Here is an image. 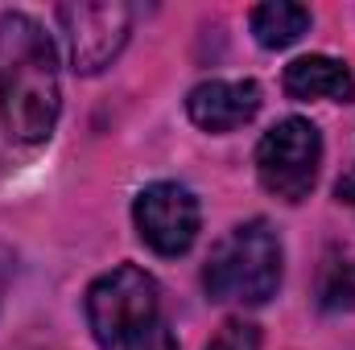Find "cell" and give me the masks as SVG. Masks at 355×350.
Wrapping results in <instances>:
<instances>
[{"instance_id":"1","label":"cell","mask_w":355,"mask_h":350,"mask_svg":"<svg viewBox=\"0 0 355 350\" xmlns=\"http://www.w3.org/2000/svg\"><path fill=\"white\" fill-rule=\"evenodd\" d=\"M62 111L58 54L25 12H0V124L17 145L50 140Z\"/></svg>"},{"instance_id":"4","label":"cell","mask_w":355,"mask_h":350,"mask_svg":"<svg viewBox=\"0 0 355 350\" xmlns=\"http://www.w3.org/2000/svg\"><path fill=\"white\" fill-rule=\"evenodd\" d=\"M318 169H322V136L302 116H289V120L272 124L257 145V177L281 202L310 198Z\"/></svg>"},{"instance_id":"5","label":"cell","mask_w":355,"mask_h":350,"mask_svg":"<svg viewBox=\"0 0 355 350\" xmlns=\"http://www.w3.org/2000/svg\"><path fill=\"white\" fill-rule=\"evenodd\" d=\"M67 50L79 75H99L112 66V58L124 50L132 33V8L120 0H99V4H62L58 8Z\"/></svg>"},{"instance_id":"2","label":"cell","mask_w":355,"mask_h":350,"mask_svg":"<svg viewBox=\"0 0 355 350\" xmlns=\"http://www.w3.org/2000/svg\"><path fill=\"white\" fill-rule=\"evenodd\" d=\"M87 326L99 350H178L157 280L120 264L87 288Z\"/></svg>"},{"instance_id":"9","label":"cell","mask_w":355,"mask_h":350,"mask_svg":"<svg viewBox=\"0 0 355 350\" xmlns=\"http://www.w3.org/2000/svg\"><path fill=\"white\" fill-rule=\"evenodd\" d=\"M248 25H252V37L265 50H285L310 29V8L293 4V0H268L261 8H252Z\"/></svg>"},{"instance_id":"6","label":"cell","mask_w":355,"mask_h":350,"mask_svg":"<svg viewBox=\"0 0 355 350\" xmlns=\"http://www.w3.org/2000/svg\"><path fill=\"white\" fill-rule=\"evenodd\" d=\"M132 223L157 256H182L198 239V198L178 181H153L137 194Z\"/></svg>"},{"instance_id":"8","label":"cell","mask_w":355,"mask_h":350,"mask_svg":"<svg viewBox=\"0 0 355 350\" xmlns=\"http://www.w3.org/2000/svg\"><path fill=\"white\" fill-rule=\"evenodd\" d=\"M285 91L293 99H327V103H352L355 79L352 71L331 54H306L285 66Z\"/></svg>"},{"instance_id":"3","label":"cell","mask_w":355,"mask_h":350,"mask_svg":"<svg viewBox=\"0 0 355 350\" xmlns=\"http://www.w3.org/2000/svg\"><path fill=\"white\" fill-rule=\"evenodd\" d=\"M202 288L211 301L265 305L281 288V239L265 219L232 227L202 264Z\"/></svg>"},{"instance_id":"12","label":"cell","mask_w":355,"mask_h":350,"mask_svg":"<svg viewBox=\"0 0 355 350\" xmlns=\"http://www.w3.org/2000/svg\"><path fill=\"white\" fill-rule=\"evenodd\" d=\"M12 264H17V256L0 243V301H4V293H8V280H12Z\"/></svg>"},{"instance_id":"10","label":"cell","mask_w":355,"mask_h":350,"mask_svg":"<svg viewBox=\"0 0 355 350\" xmlns=\"http://www.w3.org/2000/svg\"><path fill=\"white\" fill-rule=\"evenodd\" d=\"M207 350H261V330L244 317H227L207 342Z\"/></svg>"},{"instance_id":"7","label":"cell","mask_w":355,"mask_h":350,"mask_svg":"<svg viewBox=\"0 0 355 350\" xmlns=\"http://www.w3.org/2000/svg\"><path fill=\"white\" fill-rule=\"evenodd\" d=\"M261 111V87L252 79H211L186 95V116L202 132H236Z\"/></svg>"},{"instance_id":"11","label":"cell","mask_w":355,"mask_h":350,"mask_svg":"<svg viewBox=\"0 0 355 350\" xmlns=\"http://www.w3.org/2000/svg\"><path fill=\"white\" fill-rule=\"evenodd\" d=\"M352 301H355V276H352V268L331 264L327 284H322V305H327V309H352Z\"/></svg>"}]
</instances>
